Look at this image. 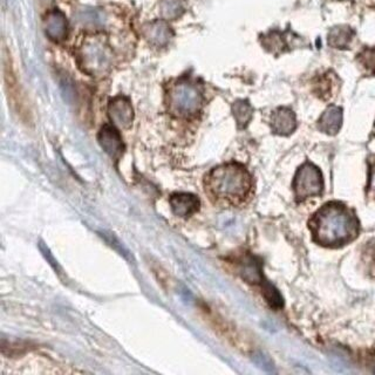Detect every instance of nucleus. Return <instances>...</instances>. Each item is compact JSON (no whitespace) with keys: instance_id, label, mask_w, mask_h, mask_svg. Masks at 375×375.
<instances>
[{"instance_id":"obj_15","label":"nucleus","mask_w":375,"mask_h":375,"mask_svg":"<svg viewBox=\"0 0 375 375\" xmlns=\"http://www.w3.org/2000/svg\"><path fill=\"white\" fill-rule=\"evenodd\" d=\"M373 367H374L375 369V360H374V362H373ZM374 372H375V369H374Z\"/></svg>"},{"instance_id":"obj_4","label":"nucleus","mask_w":375,"mask_h":375,"mask_svg":"<svg viewBox=\"0 0 375 375\" xmlns=\"http://www.w3.org/2000/svg\"><path fill=\"white\" fill-rule=\"evenodd\" d=\"M293 189L298 201L319 196L324 189L322 175L320 170L312 163H305L297 171Z\"/></svg>"},{"instance_id":"obj_3","label":"nucleus","mask_w":375,"mask_h":375,"mask_svg":"<svg viewBox=\"0 0 375 375\" xmlns=\"http://www.w3.org/2000/svg\"><path fill=\"white\" fill-rule=\"evenodd\" d=\"M203 105V94L189 80H179L168 92V107L174 115L190 117L199 113Z\"/></svg>"},{"instance_id":"obj_7","label":"nucleus","mask_w":375,"mask_h":375,"mask_svg":"<svg viewBox=\"0 0 375 375\" xmlns=\"http://www.w3.org/2000/svg\"><path fill=\"white\" fill-rule=\"evenodd\" d=\"M271 128L273 133L279 135H290L297 128L296 115L289 108L285 107L278 108L271 115Z\"/></svg>"},{"instance_id":"obj_9","label":"nucleus","mask_w":375,"mask_h":375,"mask_svg":"<svg viewBox=\"0 0 375 375\" xmlns=\"http://www.w3.org/2000/svg\"><path fill=\"white\" fill-rule=\"evenodd\" d=\"M342 123V110L339 107L331 106L325 110L319 120V128L329 135H336Z\"/></svg>"},{"instance_id":"obj_2","label":"nucleus","mask_w":375,"mask_h":375,"mask_svg":"<svg viewBox=\"0 0 375 375\" xmlns=\"http://www.w3.org/2000/svg\"><path fill=\"white\" fill-rule=\"evenodd\" d=\"M315 239L326 246L342 245L358 233V221L352 213L339 203L322 206L311 221Z\"/></svg>"},{"instance_id":"obj_13","label":"nucleus","mask_w":375,"mask_h":375,"mask_svg":"<svg viewBox=\"0 0 375 375\" xmlns=\"http://www.w3.org/2000/svg\"><path fill=\"white\" fill-rule=\"evenodd\" d=\"M262 289L263 293H264V296H265L266 300H268L270 305L275 307V309H280L282 306V298L279 295L278 291L265 280L263 282Z\"/></svg>"},{"instance_id":"obj_10","label":"nucleus","mask_w":375,"mask_h":375,"mask_svg":"<svg viewBox=\"0 0 375 375\" xmlns=\"http://www.w3.org/2000/svg\"><path fill=\"white\" fill-rule=\"evenodd\" d=\"M239 273H241L243 279H245L246 282H257V284H260V285L264 282L262 270H260V264L253 257H248V258L244 259L241 263Z\"/></svg>"},{"instance_id":"obj_12","label":"nucleus","mask_w":375,"mask_h":375,"mask_svg":"<svg viewBox=\"0 0 375 375\" xmlns=\"http://www.w3.org/2000/svg\"><path fill=\"white\" fill-rule=\"evenodd\" d=\"M329 45L336 47H344L351 40V31L347 27H337L329 33Z\"/></svg>"},{"instance_id":"obj_6","label":"nucleus","mask_w":375,"mask_h":375,"mask_svg":"<svg viewBox=\"0 0 375 375\" xmlns=\"http://www.w3.org/2000/svg\"><path fill=\"white\" fill-rule=\"evenodd\" d=\"M169 202L174 215L182 217V218L193 216L194 213L199 211V206H201L199 197L195 196L193 194H174L173 196L170 197Z\"/></svg>"},{"instance_id":"obj_14","label":"nucleus","mask_w":375,"mask_h":375,"mask_svg":"<svg viewBox=\"0 0 375 375\" xmlns=\"http://www.w3.org/2000/svg\"><path fill=\"white\" fill-rule=\"evenodd\" d=\"M369 193L373 197H375V166L373 167L371 179H369Z\"/></svg>"},{"instance_id":"obj_5","label":"nucleus","mask_w":375,"mask_h":375,"mask_svg":"<svg viewBox=\"0 0 375 375\" xmlns=\"http://www.w3.org/2000/svg\"><path fill=\"white\" fill-rule=\"evenodd\" d=\"M99 142L102 149L113 159L122 157L125 146L117 128L110 125L103 127L99 134Z\"/></svg>"},{"instance_id":"obj_11","label":"nucleus","mask_w":375,"mask_h":375,"mask_svg":"<svg viewBox=\"0 0 375 375\" xmlns=\"http://www.w3.org/2000/svg\"><path fill=\"white\" fill-rule=\"evenodd\" d=\"M233 117L239 128H245L253 117V108L246 101H237L233 106Z\"/></svg>"},{"instance_id":"obj_1","label":"nucleus","mask_w":375,"mask_h":375,"mask_svg":"<svg viewBox=\"0 0 375 375\" xmlns=\"http://www.w3.org/2000/svg\"><path fill=\"white\" fill-rule=\"evenodd\" d=\"M210 199L222 206H241L253 191V177L245 167L237 162L226 163L210 170L204 179Z\"/></svg>"},{"instance_id":"obj_8","label":"nucleus","mask_w":375,"mask_h":375,"mask_svg":"<svg viewBox=\"0 0 375 375\" xmlns=\"http://www.w3.org/2000/svg\"><path fill=\"white\" fill-rule=\"evenodd\" d=\"M110 115L115 125L128 128L133 121V110L128 99L122 97L114 99L110 103Z\"/></svg>"}]
</instances>
